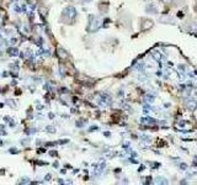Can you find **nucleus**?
I'll list each match as a JSON object with an SVG mask.
<instances>
[{"instance_id": "4", "label": "nucleus", "mask_w": 197, "mask_h": 185, "mask_svg": "<svg viewBox=\"0 0 197 185\" xmlns=\"http://www.w3.org/2000/svg\"><path fill=\"white\" fill-rule=\"evenodd\" d=\"M163 1H165V3H170L171 0H163Z\"/></svg>"}, {"instance_id": "3", "label": "nucleus", "mask_w": 197, "mask_h": 185, "mask_svg": "<svg viewBox=\"0 0 197 185\" xmlns=\"http://www.w3.org/2000/svg\"><path fill=\"white\" fill-rule=\"evenodd\" d=\"M192 32L197 33V22H194V25H192Z\"/></svg>"}, {"instance_id": "2", "label": "nucleus", "mask_w": 197, "mask_h": 185, "mask_svg": "<svg viewBox=\"0 0 197 185\" xmlns=\"http://www.w3.org/2000/svg\"><path fill=\"white\" fill-rule=\"evenodd\" d=\"M144 24H143V28L144 30H148V28H150L152 26H153V22H152L150 20H146V21H143Z\"/></svg>"}, {"instance_id": "5", "label": "nucleus", "mask_w": 197, "mask_h": 185, "mask_svg": "<svg viewBox=\"0 0 197 185\" xmlns=\"http://www.w3.org/2000/svg\"><path fill=\"white\" fill-rule=\"evenodd\" d=\"M83 1H90V0H83Z\"/></svg>"}, {"instance_id": "1", "label": "nucleus", "mask_w": 197, "mask_h": 185, "mask_svg": "<svg viewBox=\"0 0 197 185\" xmlns=\"http://www.w3.org/2000/svg\"><path fill=\"white\" fill-rule=\"evenodd\" d=\"M185 105H186V107L190 111H194L197 109V101L196 100H187L186 102H185Z\"/></svg>"}, {"instance_id": "6", "label": "nucleus", "mask_w": 197, "mask_h": 185, "mask_svg": "<svg viewBox=\"0 0 197 185\" xmlns=\"http://www.w3.org/2000/svg\"><path fill=\"white\" fill-rule=\"evenodd\" d=\"M196 10H197V6H196Z\"/></svg>"}]
</instances>
